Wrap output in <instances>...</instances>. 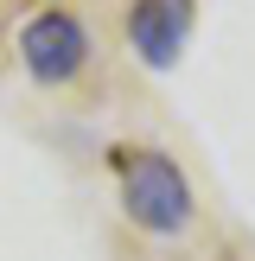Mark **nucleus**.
Returning a JSON list of instances; mask_svg holds the SVG:
<instances>
[{
	"label": "nucleus",
	"mask_w": 255,
	"mask_h": 261,
	"mask_svg": "<svg viewBox=\"0 0 255 261\" xmlns=\"http://www.w3.org/2000/svg\"><path fill=\"white\" fill-rule=\"evenodd\" d=\"M115 178H121V211H128L134 229H147V236H185L191 229L198 198H191V178L172 153L121 147L115 153Z\"/></svg>",
	"instance_id": "nucleus-1"
},
{
	"label": "nucleus",
	"mask_w": 255,
	"mask_h": 261,
	"mask_svg": "<svg viewBox=\"0 0 255 261\" xmlns=\"http://www.w3.org/2000/svg\"><path fill=\"white\" fill-rule=\"evenodd\" d=\"M19 64L32 83H70L89 64V25L64 7H45L19 25Z\"/></svg>",
	"instance_id": "nucleus-2"
},
{
	"label": "nucleus",
	"mask_w": 255,
	"mask_h": 261,
	"mask_svg": "<svg viewBox=\"0 0 255 261\" xmlns=\"http://www.w3.org/2000/svg\"><path fill=\"white\" fill-rule=\"evenodd\" d=\"M191 13H198V0H134L128 7V45L147 70L178 64V51L191 45Z\"/></svg>",
	"instance_id": "nucleus-3"
}]
</instances>
